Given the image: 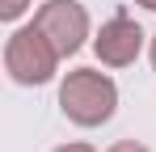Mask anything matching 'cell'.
Returning a JSON list of instances; mask_svg holds the SVG:
<instances>
[{"instance_id": "obj_6", "label": "cell", "mask_w": 156, "mask_h": 152, "mask_svg": "<svg viewBox=\"0 0 156 152\" xmlns=\"http://www.w3.org/2000/svg\"><path fill=\"white\" fill-rule=\"evenodd\" d=\"M105 152H152V148H144V144H135V139H118V144H110Z\"/></svg>"}, {"instance_id": "obj_1", "label": "cell", "mask_w": 156, "mask_h": 152, "mask_svg": "<svg viewBox=\"0 0 156 152\" xmlns=\"http://www.w3.org/2000/svg\"><path fill=\"white\" fill-rule=\"evenodd\" d=\"M59 110L76 127H101L118 110V85L97 68H72L59 85Z\"/></svg>"}, {"instance_id": "obj_8", "label": "cell", "mask_w": 156, "mask_h": 152, "mask_svg": "<svg viewBox=\"0 0 156 152\" xmlns=\"http://www.w3.org/2000/svg\"><path fill=\"white\" fill-rule=\"evenodd\" d=\"M135 4H144L148 13H156V0H135Z\"/></svg>"}, {"instance_id": "obj_5", "label": "cell", "mask_w": 156, "mask_h": 152, "mask_svg": "<svg viewBox=\"0 0 156 152\" xmlns=\"http://www.w3.org/2000/svg\"><path fill=\"white\" fill-rule=\"evenodd\" d=\"M30 9V0H0V21H17Z\"/></svg>"}, {"instance_id": "obj_7", "label": "cell", "mask_w": 156, "mask_h": 152, "mask_svg": "<svg viewBox=\"0 0 156 152\" xmlns=\"http://www.w3.org/2000/svg\"><path fill=\"white\" fill-rule=\"evenodd\" d=\"M51 152H97L93 144H59V148H51Z\"/></svg>"}, {"instance_id": "obj_4", "label": "cell", "mask_w": 156, "mask_h": 152, "mask_svg": "<svg viewBox=\"0 0 156 152\" xmlns=\"http://www.w3.org/2000/svg\"><path fill=\"white\" fill-rule=\"evenodd\" d=\"M93 51H97V59H101L105 68H127V63H135L139 51H144V30H139V21H131L127 13L110 17V21L97 30Z\"/></svg>"}, {"instance_id": "obj_3", "label": "cell", "mask_w": 156, "mask_h": 152, "mask_svg": "<svg viewBox=\"0 0 156 152\" xmlns=\"http://www.w3.org/2000/svg\"><path fill=\"white\" fill-rule=\"evenodd\" d=\"M34 25L55 42V51L63 59L76 55L84 47V38H89V13H84L80 0H47V4H38Z\"/></svg>"}, {"instance_id": "obj_2", "label": "cell", "mask_w": 156, "mask_h": 152, "mask_svg": "<svg viewBox=\"0 0 156 152\" xmlns=\"http://www.w3.org/2000/svg\"><path fill=\"white\" fill-rule=\"evenodd\" d=\"M59 59L63 55L55 51V42L34 21L13 30L9 42H4V72L13 76L17 85H47L55 76V68H59Z\"/></svg>"}, {"instance_id": "obj_9", "label": "cell", "mask_w": 156, "mask_h": 152, "mask_svg": "<svg viewBox=\"0 0 156 152\" xmlns=\"http://www.w3.org/2000/svg\"><path fill=\"white\" fill-rule=\"evenodd\" d=\"M148 55H152V68H156V34H152V47H148Z\"/></svg>"}]
</instances>
